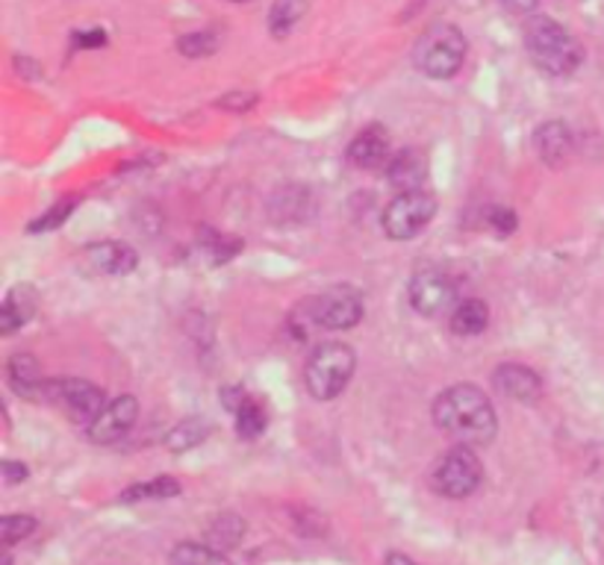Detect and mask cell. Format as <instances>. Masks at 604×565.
Here are the masks:
<instances>
[{
  "label": "cell",
  "mask_w": 604,
  "mask_h": 565,
  "mask_svg": "<svg viewBox=\"0 0 604 565\" xmlns=\"http://www.w3.org/2000/svg\"><path fill=\"white\" fill-rule=\"evenodd\" d=\"M434 422L445 436L469 448L490 445L499 434V418H495L492 401L472 383H457L440 392L434 401Z\"/></svg>",
  "instance_id": "cell-1"
},
{
  "label": "cell",
  "mask_w": 604,
  "mask_h": 565,
  "mask_svg": "<svg viewBox=\"0 0 604 565\" xmlns=\"http://www.w3.org/2000/svg\"><path fill=\"white\" fill-rule=\"evenodd\" d=\"M531 62L548 77H569L584 62V47L563 24L548 15H534L522 30Z\"/></svg>",
  "instance_id": "cell-2"
},
{
  "label": "cell",
  "mask_w": 604,
  "mask_h": 565,
  "mask_svg": "<svg viewBox=\"0 0 604 565\" xmlns=\"http://www.w3.org/2000/svg\"><path fill=\"white\" fill-rule=\"evenodd\" d=\"M357 357L345 342H324L312 350L304 366V383L316 401H333L345 392L354 377Z\"/></svg>",
  "instance_id": "cell-3"
},
{
  "label": "cell",
  "mask_w": 604,
  "mask_h": 565,
  "mask_svg": "<svg viewBox=\"0 0 604 565\" xmlns=\"http://www.w3.org/2000/svg\"><path fill=\"white\" fill-rule=\"evenodd\" d=\"M466 59V38L454 24H431V27L415 38L413 62L425 77L448 80L463 68Z\"/></svg>",
  "instance_id": "cell-4"
},
{
  "label": "cell",
  "mask_w": 604,
  "mask_h": 565,
  "mask_svg": "<svg viewBox=\"0 0 604 565\" xmlns=\"http://www.w3.org/2000/svg\"><path fill=\"white\" fill-rule=\"evenodd\" d=\"M483 465L469 445H457L436 460L431 471V486L443 498H469L481 486Z\"/></svg>",
  "instance_id": "cell-5"
},
{
  "label": "cell",
  "mask_w": 604,
  "mask_h": 565,
  "mask_svg": "<svg viewBox=\"0 0 604 565\" xmlns=\"http://www.w3.org/2000/svg\"><path fill=\"white\" fill-rule=\"evenodd\" d=\"M436 216V198L425 188H407L398 192L384 209V233L396 242H407L422 233Z\"/></svg>",
  "instance_id": "cell-6"
},
{
  "label": "cell",
  "mask_w": 604,
  "mask_h": 565,
  "mask_svg": "<svg viewBox=\"0 0 604 565\" xmlns=\"http://www.w3.org/2000/svg\"><path fill=\"white\" fill-rule=\"evenodd\" d=\"M42 397H48L50 404L59 406L71 422L86 424V427L95 422L106 406L104 392H101L95 383H89V380H75V377L45 380Z\"/></svg>",
  "instance_id": "cell-7"
},
{
  "label": "cell",
  "mask_w": 604,
  "mask_h": 565,
  "mask_svg": "<svg viewBox=\"0 0 604 565\" xmlns=\"http://www.w3.org/2000/svg\"><path fill=\"white\" fill-rule=\"evenodd\" d=\"M316 327L324 330H351L363 319V295L354 286H331L328 292L310 298Z\"/></svg>",
  "instance_id": "cell-8"
},
{
  "label": "cell",
  "mask_w": 604,
  "mask_h": 565,
  "mask_svg": "<svg viewBox=\"0 0 604 565\" xmlns=\"http://www.w3.org/2000/svg\"><path fill=\"white\" fill-rule=\"evenodd\" d=\"M410 307L425 319L445 315L457 303V282L440 268H428V272L415 274L410 280Z\"/></svg>",
  "instance_id": "cell-9"
},
{
  "label": "cell",
  "mask_w": 604,
  "mask_h": 565,
  "mask_svg": "<svg viewBox=\"0 0 604 565\" xmlns=\"http://www.w3.org/2000/svg\"><path fill=\"white\" fill-rule=\"evenodd\" d=\"M136 415H139V404L133 395L115 397L113 404L104 406V413L98 415L95 422L89 424V439L98 445H113L118 439L130 434L133 424H136Z\"/></svg>",
  "instance_id": "cell-10"
},
{
  "label": "cell",
  "mask_w": 604,
  "mask_h": 565,
  "mask_svg": "<svg viewBox=\"0 0 604 565\" xmlns=\"http://www.w3.org/2000/svg\"><path fill=\"white\" fill-rule=\"evenodd\" d=\"M389 151H392L389 132L380 124H372L354 136V141L349 145V160L357 169H380L389 162Z\"/></svg>",
  "instance_id": "cell-11"
},
{
  "label": "cell",
  "mask_w": 604,
  "mask_h": 565,
  "mask_svg": "<svg viewBox=\"0 0 604 565\" xmlns=\"http://www.w3.org/2000/svg\"><path fill=\"white\" fill-rule=\"evenodd\" d=\"M83 263L92 274L122 277V274H130L136 268V251L124 245V242H98V245L86 247Z\"/></svg>",
  "instance_id": "cell-12"
},
{
  "label": "cell",
  "mask_w": 604,
  "mask_h": 565,
  "mask_svg": "<svg viewBox=\"0 0 604 565\" xmlns=\"http://www.w3.org/2000/svg\"><path fill=\"white\" fill-rule=\"evenodd\" d=\"M492 383L510 401H534L543 392L537 371H531L528 366H516V362H504V366L495 368Z\"/></svg>",
  "instance_id": "cell-13"
},
{
  "label": "cell",
  "mask_w": 604,
  "mask_h": 565,
  "mask_svg": "<svg viewBox=\"0 0 604 565\" xmlns=\"http://www.w3.org/2000/svg\"><path fill=\"white\" fill-rule=\"evenodd\" d=\"M7 374H10V387L19 397H42V389H45V377L38 371V362L30 354H15L7 366Z\"/></svg>",
  "instance_id": "cell-14"
},
{
  "label": "cell",
  "mask_w": 604,
  "mask_h": 565,
  "mask_svg": "<svg viewBox=\"0 0 604 565\" xmlns=\"http://www.w3.org/2000/svg\"><path fill=\"white\" fill-rule=\"evenodd\" d=\"M534 145H537L539 160L546 165H560L567 160L569 148H572V136H569L563 122H548L534 132Z\"/></svg>",
  "instance_id": "cell-15"
},
{
  "label": "cell",
  "mask_w": 604,
  "mask_h": 565,
  "mask_svg": "<svg viewBox=\"0 0 604 565\" xmlns=\"http://www.w3.org/2000/svg\"><path fill=\"white\" fill-rule=\"evenodd\" d=\"M36 312V292L30 286H19L7 295V301L0 307V327L3 333H15L21 324H27Z\"/></svg>",
  "instance_id": "cell-16"
},
{
  "label": "cell",
  "mask_w": 604,
  "mask_h": 565,
  "mask_svg": "<svg viewBox=\"0 0 604 565\" xmlns=\"http://www.w3.org/2000/svg\"><path fill=\"white\" fill-rule=\"evenodd\" d=\"M425 174H428L425 157H419L415 151L398 153L396 160L387 165L389 183L401 188V192H407V188H422V180H425Z\"/></svg>",
  "instance_id": "cell-17"
},
{
  "label": "cell",
  "mask_w": 604,
  "mask_h": 565,
  "mask_svg": "<svg viewBox=\"0 0 604 565\" xmlns=\"http://www.w3.org/2000/svg\"><path fill=\"white\" fill-rule=\"evenodd\" d=\"M490 324V310L487 303L472 298V301H463L454 307L452 312V330L457 336H478Z\"/></svg>",
  "instance_id": "cell-18"
},
{
  "label": "cell",
  "mask_w": 604,
  "mask_h": 565,
  "mask_svg": "<svg viewBox=\"0 0 604 565\" xmlns=\"http://www.w3.org/2000/svg\"><path fill=\"white\" fill-rule=\"evenodd\" d=\"M304 15H307V0H274L272 12H269V30H272V36H289Z\"/></svg>",
  "instance_id": "cell-19"
},
{
  "label": "cell",
  "mask_w": 604,
  "mask_h": 565,
  "mask_svg": "<svg viewBox=\"0 0 604 565\" xmlns=\"http://www.w3.org/2000/svg\"><path fill=\"white\" fill-rule=\"evenodd\" d=\"M169 565H230L218 547L213 545H195V542H183L171 551Z\"/></svg>",
  "instance_id": "cell-20"
},
{
  "label": "cell",
  "mask_w": 604,
  "mask_h": 565,
  "mask_svg": "<svg viewBox=\"0 0 604 565\" xmlns=\"http://www.w3.org/2000/svg\"><path fill=\"white\" fill-rule=\"evenodd\" d=\"M209 434V424L204 418H190V422H180L169 436H166V445L171 451H186V448H195L198 442H204Z\"/></svg>",
  "instance_id": "cell-21"
},
{
  "label": "cell",
  "mask_w": 604,
  "mask_h": 565,
  "mask_svg": "<svg viewBox=\"0 0 604 565\" xmlns=\"http://www.w3.org/2000/svg\"><path fill=\"white\" fill-rule=\"evenodd\" d=\"M242 521H239V516H218L213 518V524H209L207 530V539L213 547H233L239 545V539H242Z\"/></svg>",
  "instance_id": "cell-22"
},
{
  "label": "cell",
  "mask_w": 604,
  "mask_h": 565,
  "mask_svg": "<svg viewBox=\"0 0 604 565\" xmlns=\"http://www.w3.org/2000/svg\"><path fill=\"white\" fill-rule=\"evenodd\" d=\"M180 495V483L171 477H157L151 483H139L124 492L122 500H153V498H174Z\"/></svg>",
  "instance_id": "cell-23"
},
{
  "label": "cell",
  "mask_w": 604,
  "mask_h": 565,
  "mask_svg": "<svg viewBox=\"0 0 604 565\" xmlns=\"http://www.w3.org/2000/svg\"><path fill=\"white\" fill-rule=\"evenodd\" d=\"M233 415H237V434L242 439H254V436H260L265 430V413L254 397H248L246 404L239 406Z\"/></svg>",
  "instance_id": "cell-24"
},
{
  "label": "cell",
  "mask_w": 604,
  "mask_h": 565,
  "mask_svg": "<svg viewBox=\"0 0 604 565\" xmlns=\"http://www.w3.org/2000/svg\"><path fill=\"white\" fill-rule=\"evenodd\" d=\"M36 530V518L33 516H7L0 521V533L7 545H15L21 539H27Z\"/></svg>",
  "instance_id": "cell-25"
},
{
  "label": "cell",
  "mask_w": 604,
  "mask_h": 565,
  "mask_svg": "<svg viewBox=\"0 0 604 565\" xmlns=\"http://www.w3.org/2000/svg\"><path fill=\"white\" fill-rule=\"evenodd\" d=\"M183 57H207L216 50V36L213 33H190L178 42Z\"/></svg>",
  "instance_id": "cell-26"
},
{
  "label": "cell",
  "mask_w": 604,
  "mask_h": 565,
  "mask_svg": "<svg viewBox=\"0 0 604 565\" xmlns=\"http://www.w3.org/2000/svg\"><path fill=\"white\" fill-rule=\"evenodd\" d=\"M75 207H77V200H62V204H57V207L50 209L48 216L42 218V221H36V224L30 227V230H33V233H42V230H54V227H59L68 216H71V209H75Z\"/></svg>",
  "instance_id": "cell-27"
},
{
  "label": "cell",
  "mask_w": 604,
  "mask_h": 565,
  "mask_svg": "<svg viewBox=\"0 0 604 565\" xmlns=\"http://www.w3.org/2000/svg\"><path fill=\"white\" fill-rule=\"evenodd\" d=\"M490 227L501 235L513 233V230H516V212H513V209H508V207L490 209Z\"/></svg>",
  "instance_id": "cell-28"
},
{
  "label": "cell",
  "mask_w": 604,
  "mask_h": 565,
  "mask_svg": "<svg viewBox=\"0 0 604 565\" xmlns=\"http://www.w3.org/2000/svg\"><path fill=\"white\" fill-rule=\"evenodd\" d=\"M77 47L83 50H92V47H104L106 45V33L104 30H86V33H75Z\"/></svg>",
  "instance_id": "cell-29"
},
{
  "label": "cell",
  "mask_w": 604,
  "mask_h": 565,
  "mask_svg": "<svg viewBox=\"0 0 604 565\" xmlns=\"http://www.w3.org/2000/svg\"><path fill=\"white\" fill-rule=\"evenodd\" d=\"M3 481H7V483L27 481V465H24V462L7 460V462H3Z\"/></svg>",
  "instance_id": "cell-30"
},
{
  "label": "cell",
  "mask_w": 604,
  "mask_h": 565,
  "mask_svg": "<svg viewBox=\"0 0 604 565\" xmlns=\"http://www.w3.org/2000/svg\"><path fill=\"white\" fill-rule=\"evenodd\" d=\"M257 104L254 94H248V97H242V94H230V97H225L218 106H225V109H237V113H246V109H251V106Z\"/></svg>",
  "instance_id": "cell-31"
},
{
  "label": "cell",
  "mask_w": 604,
  "mask_h": 565,
  "mask_svg": "<svg viewBox=\"0 0 604 565\" xmlns=\"http://www.w3.org/2000/svg\"><path fill=\"white\" fill-rule=\"evenodd\" d=\"M499 3L508 12H513V15H528V12L537 7L539 0H499Z\"/></svg>",
  "instance_id": "cell-32"
},
{
  "label": "cell",
  "mask_w": 604,
  "mask_h": 565,
  "mask_svg": "<svg viewBox=\"0 0 604 565\" xmlns=\"http://www.w3.org/2000/svg\"><path fill=\"white\" fill-rule=\"evenodd\" d=\"M221 397H225V406L230 410V413H237L239 406L248 401V395L242 392V389H225V392H221Z\"/></svg>",
  "instance_id": "cell-33"
},
{
  "label": "cell",
  "mask_w": 604,
  "mask_h": 565,
  "mask_svg": "<svg viewBox=\"0 0 604 565\" xmlns=\"http://www.w3.org/2000/svg\"><path fill=\"white\" fill-rule=\"evenodd\" d=\"M384 565H415L413 560H410V556H404V554H389L387 560H384Z\"/></svg>",
  "instance_id": "cell-34"
},
{
  "label": "cell",
  "mask_w": 604,
  "mask_h": 565,
  "mask_svg": "<svg viewBox=\"0 0 604 565\" xmlns=\"http://www.w3.org/2000/svg\"><path fill=\"white\" fill-rule=\"evenodd\" d=\"M233 3H246V0H233Z\"/></svg>",
  "instance_id": "cell-35"
}]
</instances>
